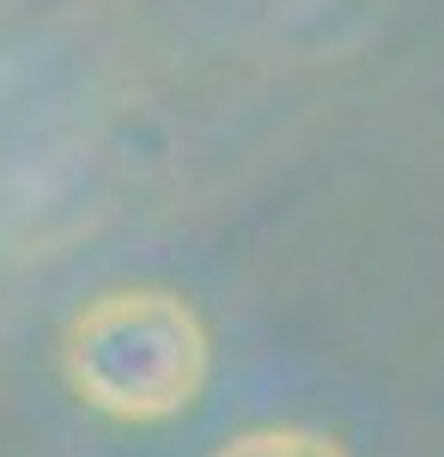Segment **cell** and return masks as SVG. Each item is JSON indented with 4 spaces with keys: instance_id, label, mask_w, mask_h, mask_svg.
Instances as JSON below:
<instances>
[{
    "instance_id": "6da1fadb",
    "label": "cell",
    "mask_w": 444,
    "mask_h": 457,
    "mask_svg": "<svg viewBox=\"0 0 444 457\" xmlns=\"http://www.w3.org/2000/svg\"><path fill=\"white\" fill-rule=\"evenodd\" d=\"M207 323L171 287H122L73 312L62 372L110 421H171L207 385Z\"/></svg>"
},
{
    "instance_id": "7a4b0ae2",
    "label": "cell",
    "mask_w": 444,
    "mask_h": 457,
    "mask_svg": "<svg viewBox=\"0 0 444 457\" xmlns=\"http://www.w3.org/2000/svg\"><path fill=\"white\" fill-rule=\"evenodd\" d=\"M213 457H347V445L317 427H250L238 439H226Z\"/></svg>"
}]
</instances>
